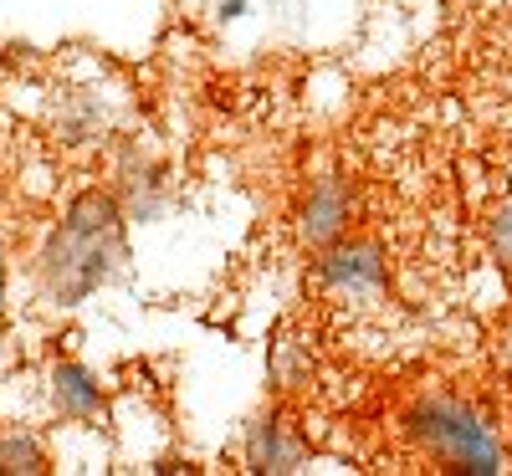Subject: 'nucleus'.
Instances as JSON below:
<instances>
[{"label": "nucleus", "instance_id": "nucleus-1", "mask_svg": "<svg viewBox=\"0 0 512 476\" xmlns=\"http://www.w3.org/2000/svg\"><path fill=\"white\" fill-rule=\"evenodd\" d=\"M128 210L113 185H82L62 215L47 226L36 256L31 282L52 308L72 313L103 287H113L128 272Z\"/></svg>", "mask_w": 512, "mask_h": 476}, {"label": "nucleus", "instance_id": "nucleus-2", "mask_svg": "<svg viewBox=\"0 0 512 476\" xmlns=\"http://www.w3.org/2000/svg\"><path fill=\"white\" fill-rule=\"evenodd\" d=\"M400 436L415 456L436 461L441 471L466 476H502L507 471V441L492 425V415L451 389H420L400 410Z\"/></svg>", "mask_w": 512, "mask_h": 476}, {"label": "nucleus", "instance_id": "nucleus-3", "mask_svg": "<svg viewBox=\"0 0 512 476\" xmlns=\"http://www.w3.org/2000/svg\"><path fill=\"white\" fill-rule=\"evenodd\" d=\"M313 282L318 292L328 297H379L384 287H390V251H384V241L374 236H344L333 241L328 251L313 256Z\"/></svg>", "mask_w": 512, "mask_h": 476}, {"label": "nucleus", "instance_id": "nucleus-4", "mask_svg": "<svg viewBox=\"0 0 512 476\" xmlns=\"http://www.w3.org/2000/svg\"><path fill=\"white\" fill-rule=\"evenodd\" d=\"M241 461L256 476H297V471H308L313 446H308L303 425H297V415L287 405H267L241 430Z\"/></svg>", "mask_w": 512, "mask_h": 476}, {"label": "nucleus", "instance_id": "nucleus-5", "mask_svg": "<svg viewBox=\"0 0 512 476\" xmlns=\"http://www.w3.org/2000/svg\"><path fill=\"white\" fill-rule=\"evenodd\" d=\"M359 221V195L344 175H318L308 180V190L297 195V210H292V236L303 251H328L333 241H344Z\"/></svg>", "mask_w": 512, "mask_h": 476}, {"label": "nucleus", "instance_id": "nucleus-6", "mask_svg": "<svg viewBox=\"0 0 512 476\" xmlns=\"http://www.w3.org/2000/svg\"><path fill=\"white\" fill-rule=\"evenodd\" d=\"M113 175H118L113 190L123 195L128 221H144V226L164 221L169 200H175V185H169V164H164V159H149V154H139V149H123Z\"/></svg>", "mask_w": 512, "mask_h": 476}, {"label": "nucleus", "instance_id": "nucleus-7", "mask_svg": "<svg viewBox=\"0 0 512 476\" xmlns=\"http://www.w3.org/2000/svg\"><path fill=\"white\" fill-rule=\"evenodd\" d=\"M47 405L67 425H93L108 410V389L82 359H57L47 369Z\"/></svg>", "mask_w": 512, "mask_h": 476}, {"label": "nucleus", "instance_id": "nucleus-8", "mask_svg": "<svg viewBox=\"0 0 512 476\" xmlns=\"http://www.w3.org/2000/svg\"><path fill=\"white\" fill-rule=\"evenodd\" d=\"M267 379H272L277 395H297V389H308V384H313V349H308V338L297 333L292 323H282V328L272 333Z\"/></svg>", "mask_w": 512, "mask_h": 476}, {"label": "nucleus", "instance_id": "nucleus-9", "mask_svg": "<svg viewBox=\"0 0 512 476\" xmlns=\"http://www.w3.org/2000/svg\"><path fill=\"white\" fill-rule=\"evenodd\" d=\"M103 128H108V103H103L98 93H72V98L62 103V113H57V139H62L67 149L93 144Z\"/></svg>", "mask_w": 512, "mask_h": 476}, {"label": "nucleus", "instance_id": "nucleus-10", "mask_svg": "<svg viewBox=\"0 0 512 476\" xmlns=\"http://www.w3.org/2000/svg\"><path fill=\"white\" fill-rule=\"evenodd\" d=\"M41 471H52V456L36 430H21V425L0 430V476H41Z\"/></svg>", "mask_w": 512, "mask_h": 476}, {"label": "nucleus", "instance_id": "nucleus-11", "mask_svg": "<svg viewBox=\"0 0 512 476\" xmlns=\"http://www.w3.org/2000/svg\"><path fill=\"white\" fill-rule=\"evenodd\" d=\"M482 241H487V251H492V262L512 277V195H507V200H497V205L487 210V221H482Z\"/></svg>", "mask_w": 512, "mask_h": 476}, {"label": "nucleus", "instance_id": "nucleus-12", "mask_svg": "<svg viewBox=\"0 0 512 476\" xmlns=\"http://www.w3.org/2000/svg\"><path fill=\"white\" fill-rule=\"evenodd\" d=\"M492 354H497V374H502V379H512V318L502 323V333H497V349H492Z\"/></svg>", "mask_w": 512, "mask_h": 476}, {"label": "nucleus", "instance_id": "nucleus-13", "mask_svg": "<svg viewBox=\"0 0 512 476\" xmlns=\"http://www.w3.org/2000/svg\"><path fill=\"white\" fill-rule=\"evenodd\" d=\"M149 471H159V476H175V471H195V466H190L185 456H159V461H154Z\"/></svg>", "mask_w": 512, "mask_h": 476}, {"label": "nucleus", "instance_id": "nucleus-14", "mask_svg": "<svg viewBox=\"0 0 512 476\" xmlns=\"http://www.w3.org/2000/svg\"><path fill=\"white\" fill-rule=\"evenodd\" d=\"M216 16H221V21H241V16H246V0H221Z\"/></svg>", "mask_w": 512, "mask_h": 476}]
</instances>
